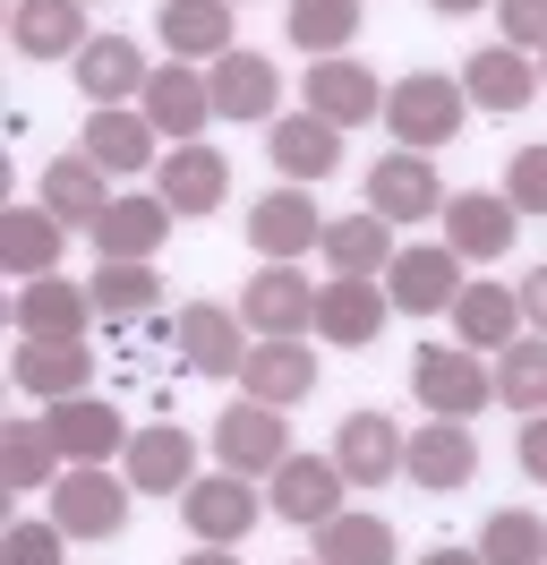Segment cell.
I'll list each match as a JSON object with an SVG mask.
<instances>
[{
  "mask_svg": "<svg viewBox=\"0 0 547 565\" xmlns=\"http://www.w3.org/2000/svg\"><path fill=\"white\" fill-rule=\"evenodd\" d=\"M462 111H471V86H462V77H428V70H410L403 86L385 95V129H394V146L428 154V146H453Z\"/></svg>",
  "mask_w": 547,
  "mask_h": 565,
  "instance_id": "6da1fadb",
  "label": "cell"
},
{
  "mask_svg": "<svg viewBox=\"0 0 547 565\" xmlns=\"http://www.w3.org/2000/svg\"><path fill=\"white\" fill-rule=\"evenodd\" d=\"M52 523L68 540H111L129 523V471H103V462H68L52 480Z\"/></svg>",
  "mask_w": 547,
  "mask_h": 565,
  "instance_id": "7a4b0ae2",
  "label": "cell"
},
{
  "mask_svg": "<svg viewBox=\"0 0 547 565\" xmlns=\"http://www.w3.org/2000/svg\"><path fill=\"white\" fill-rule=\"evenodd\" d=\"M257 514H266V497L248 489V471H214V480H189V489H180V523H189L197 548H232V540H248Z\"/></svg>",
  "mask_w": 547,
  "mask_h": 565,
  "instance_id": "3957f363",
  "label": "cell"
},
{
  "mask_svg": "<svg viewBox=\"0 0 547 565\" xmlns=\"http://www.w3.org/2000/svg\"><path fill=\"white\" fill-rule=\"evenodd\" d=\"M410 394H419L437 420H479V403L496 394V377L479 369L471 343H428V352L410 360Z\"/></svg>",
  "mask_w": 547,
  "mask_h": 565,
  "instance_id": "277c9868",
  "label": "cell"
},
{
  "mask_svg": "<svg viewBox=\"0 0 547 565\" xmlns=\"http://www.w3.org/2000/svg\"><path fill=\"white\" fill-rule=\"evenodd\" d=\"M214 455H223V471H248V480L266 471L274 480V471L291 462V420H282L274 403H257V394H239L232 412L214 420Z\"/></svg>",
  "mask_w": 547,
  "mask_h": 565,
  "instance_id": "5b68a950",
  "label": "cell"
},
{
  "mask_svg": "<svg viewBox=\"0 0 547 565\" xmlns=\"http://www.w3.org/2000/svg\"><path fill=\"white\" fill-rule=\"evenodd\" d=\"M385 318H394V291H385V282H368V275L317 282V334L342 343V352H368L376 334H385Z\"/></svg>",
  "mask_w": 547,
  "mask_h": 565,
  "instance_id": "8992f818",
  "label": "cell"
},
{
  "mask_svg": "<svg viewBox=\"0 0 547 565\" xmlns=\"http://www.w3.org/2000/svg\"><path fill=\"white\" fill-rule=\"evenodd\" d=\"M513 232H522V206H513L505 189H462V198H444V248L462 257V266H487V257H505Z\"/></svg>",
  "mask_w": 547,
  "mask_h": 565,
  "instance_id": "52a82bcc",
  "label": "cell"
},
{
  "mask_svg": "<svg viewBox=\"0 0 547 565\" xmlns=\"http://www.w3.org/2000/svg\"><path fill=\"white\" fill-rule=\"evenodd\" d=\"M334 462H342L351 489H385V480H403L410 437L385 412H351V420H334Z\"/></svg>",
  "mask_w": 547,
  "mask_h": 565,
  "instance_id": "ba28073f",
  "label": "cell"
},
{
  "mask_svg": "<svg viewBox=\"0 0 547 565\" xmlns=\"http://www.w3.org/2000/svg\"><path fill=\"white\" fill-rule=\"evenodd\" d=\"M248 248H257L266 266H291V257H308V248H325L317 198H308V189H266L257 214H248Z\"/></svg>",
  "mask_w": 547,
  "mask_h": 565,
  "instance_id": "9c48e42d",
  "label": "cell"
},
{
  "mask_svg": "<svg viewBox=\"0 0 547 565\" xmlns=\"http://www.w3.org/2000/svg\"><path fill=\"white\" fill-rule=\"evenodd\" d=\"M419 489H437V497H453V489H471L479 480V437H471V420H428L410 428V462H403Z\"/></svg>",
  "mask_w": 547,
  "mask_h": 565,
  "instance_id": "30bf717a",
  "label": "cell"
},
{
  "mask_svg": "<svg viewBox=\"0 0 547 565\" xmlns=\"http://www.w3.org/2000/svg\"><path fill=\"white\" fill-rule=\"evenodd\" d=\"M300 86H308V111H317V120H334V129L385 120V86H376V70H368V61H351V52L317 61V70H308Z\"/></svg>",
  "mask_w": 547,
  "mask_h": 565,
  "instance_id": "8fae6325",
  "label": "cell"
},
{
  "mask_svg": "<svg viewBox=\"0 0 547 565\" xmlns=\"http://www.w3.org/2000/svg\"><path fill=\"white\" fill-rule=\"evenodd\" d=\"M137 111H146L163 138L197 146V138H205V120H214V77H205L197 61H171V70L146 77V104H137Z\"/></svg>",
  "mask_w": 547,
  "mask_h": 565,
  "instance_id": "7c38bea8",
  "label": "cell"
},
{
  "mask_svg": "<svg viewBox=\"0 0 547 565\" xmlns=\"http://www.w3.org/2000/svg\"><path fill=\"white\" fill-rule=\"evenodd\" d=\"M239 318H248L257 343H266V334H317V282H308L300 266H266V275L239 291Z\"/></svg>",
  "mask_w": 547,
  "mask_h": 565,
  "instance_id": "4fadbf2b",
  "label": "cell"
},
{
  "mask_svg": "<svg viewBox=\"0 0 547 565\" xmlns=\"http://www.w3.org/2000/svg\"><path fill=\"white\" fill-rule=\"evenodd\" d=\"M239 386L257 394V403H274V412H291V403L317 394V352H308L300 334H266V343H248V360H239Z\"/></svg>",
  "mask_w": 547,
  "mask_h": 565,
  "instance_id": "5bb4252c",
  "label": "cell"
},
{
  "mask_svg": "<svg viewBox=\"0 0 547 565\" xmlns=\"http://www.w3.org/2000/svg\"><path fill=\"white\" fill-rule=\"evenodd\" d=\"M385 291H394V309L403 318H453V300H462V257L453 248H403L394 266H385Z\"/></svg>",
  "mask_w": 547,
  "mask_h": 565,
  "instance_id": "9a60e30c",
  "label": "cell"
},
{
  "mask_svg": "<svg viewBox=\"0 0 547 565\" xmlns=\"http://www.w3.org/2000/svg\"><path fill=\"white\" fill-rule=\"evenodd\" d=\"M18 334L26 343H86V318H95V291L86 282H61V275H34L26 291H18Z\"/></svg>",
  "mask_w": 547,
  "mask_h": 565,
  "instance_id": "2e32d148",
  "label": "cell"
},
{
  "mask_svg": "<svg viewBox=\"0 0 547 565\" xmlns=\"http://www.w3.org/2000/svg\"><path fill=\"white\" fill-rule=\"evenodd\" d=\"M120 471H129V489L137 497H180L189 480H197V437L189 428H137L129 437V455H120Z\"/></svg>",
  "mask_w": 547,
  "mask_h": 565,
  "instance_id": "e0dca14e",
  "label": "cell"
},
{
  "mask_svg": "<svg viewBox=\"0 0 547 565\" xmlns=\"http://www.w3.org/2000/svg\"><path fill=\"white\" fill-rule=\"evenodd\" d=\"M342 489H351V480H342L334 455H291L282 471H274V514L317 531V523H334V514H342Z\"/></svg>",
  "mask_w": 547,
  "mask_h": 565,
  "instance_id": "ac0fdd59",
  "label": "cell"
},
{
  "mask_svg": "<svg viewBox=\"0 0 547 565\" xmlns=\"http://www.w3.org/2000/svg\"><path fill=\"white\" fill-rule=\"evenodd\" d=\"M154 35H163L171 61H223V52H239L232 43V0H163L154 9Z\"/></svg>",
  "mask_w": 547,
  "mask_h": 565,
  "instance_id": "d6986e66",
  "label": "cell"
},
{
  "mask_svg": "<svg viewBox=\"0 0 547 565\" xmlns=\"http://www.w3.org/2000/svg\"><path fill=\"white\" fill-rule=\"evenodd\" d=\"M68 77H77V95H86V104H129V95H146V52H137V35H95L86 43V52H77V61H68Z\"/></svg>",
  "mask_w": 547,
  "mask_h": 565,
  "instance_id": "ffe728a7",
  "label": "cell"
},
{
  "mask_svg": "<svg viewBox=\"0 0 547 565\" xmlns=\"http://www.w3.org/2000/svg\"><path fill=\"white\" fill-rule=\"evenodd\" d=\"M9 43L26 52V61H77L86 52V0H18L9 9Z\"/></svg>",
  "mask_w": 547,
  "mask_h": 565,
  "instance_id": "44dd1931",
  "label": "cell"
},
{
  "mask_svg": "<svg viewBox=\"0 0 547 565\" xmlns=\"http://www.w3.org/2000/svg\"><path fill=\"white\" fill-rule=\"evenodd\" d=\"M368 206L385 214V223H419V214H444V180H437V163L428 154H385L368 172Z\"/></svg>",
  "mask_w": 547,
  "mask_h": 565,
  "instance_id": "7402d4cb",
  "label": "cell"
},
{
  "mask_svg": "<svg viewBox=\"0 0 547 565\" xmlns=\"http://www.w3.org/2000/svg\"><path fill=\"white\" fill-rule=\"evenodd\" d=\"M43 420H52V437H61L68 462H111V455H129V420H120L103 394H68V403H52Z\"/></svg>",
  "mask_w": 547,
  "mask_h": 565,
  "instance_id": "603a6c76",
  "label": "cell"
},
{
  "mask_svg": "<svg viewBox=\"0 0 547 565\" xmlns=\"http://www.w3.org/2000/svg\"><path fill=\"white\" fill-rule=\"evenodd\" d=\"M171 214H214L232 198V163H223V146H171L163 154V189H154Z\"/></svg>",
  "mask_w": 547,
  "mask_h": 565,
  "instance_id": "cb8c5ba5",
  "label": "cell"
},
{
  "mask_svg": "<svg viewBox=\"0 0 547 565\" xmlns=\"http://www.w3.org/2000/svg\"><path fill=\"white\" fill-rule=\"evenodd\" d=\"M171 223H180V214H171L163 198H146V189H137V198H111V214L95 223L103 266H111V257H137V266H154V248L171 241Z\"/></svg>",
  "mask_w": 547,
  "mask_h": 565,
  "instance_id": "d4e9b609",
  "label": "cell"
},
{
  "mask_svg": "<svg viewBox=\"0 0 547 565\" xmlns=\"http://www.w3.org/2000/svg\"><path fill=\"white\" fill-rule=\"evenodd\" d=\"M205 77H214V120H282V111H274L282 77H274L266 52H223Z\"/></svg>",
  "mask_w": 547,
  "mask_h": 565,
  "instance_id": "484cf974",
  "label": "cell"
},
{
  "mask_svg": "<svg viewBox=\"0 0 547 565\" xmlns=\"http://www.w3.org/2000/svg\"><path fill=\"white\" fill-rule=\"evenodd\" d=\"M239 309H214V300H197V309H180V360L197 369V377H239V360H248V343H239Z\"/></svg>",
  "mask_w": 547,
  "mask_h": 565,
  "instance_id": "4316f807",
  "label": "cell"
},
{
  "mask_svg": "<svg viewBox=\"0 0 547 565\" xmlns=\"http://www.w3.org/2000/svg\"><path fill=\"white\" fill-rule=\"evenodd\" d=\"M34 206H52L61 223H86L95 232L103 214H111V172H103L95 154H61V163H43V198Z\"/></svg>",
  "mask_w": 547,
  "mask_h": 565,
  "instance_id": "83f0119b",
  "label": "cell"
},
{
  "mask_svg": "<svg viewBox=\"0 0 547 565\" xmlns=\"http://www.w3.org/2000/svg\"><path fill=\"white\" fill-rule=\"evenodd\" d=\"M61 241H68V223L52 206H9L0 214V266H9L18 282L52 275V266H61Z\"/></svg>",
  "mask_w": 547,
  "mask_h": 565,
  "instance_id": "f1b7e54d",
  "label": "cell"
},
{
  "mask_svg": "<svg viewBox=\"0 0 547 565\" xmlns=\"http://www.w3.org/2000/svg\"><path fill=\"white\" fill-rule=\"evenodd\" d=\"M266 154H274V172H291V180H325L342 163V129L317 120V111H282L274 138H266Z\"/></svg>",
  "mask_w": 547,
  "mask_h": 565,
  "instance_id": "f546056e",
  "label": "cell"
},
{
  "mask_svg": "<svg viewBox=\"0 0 547 565\" xmlns=\"http://www.w3.org/2000/svg\"><path fill=\"white\" fill-rule=\"evenodd\" d=\"M9 377L34 403H68V394H86V377H95V352L86 343H26V352L9 360Z\"/></svg>",
  "mask_w": 547,
  "mask_h": 565,
  "instance_id": "4dcf8cb0",
  "label": "cell"
},
{
  "mask_svg": "<svg viewBox=\"0 0 547 565\" xmlns=\"http://www.w3.org/2000/svg\"><path fill=\"white\" fill-rule=\"evenodd\" d=\"M453 334H462L471 352H505V343H522V291H505V282H462Z\"/></svg>",
  "mask_w": 547,
  "mask_h": 565,
  "instance_id": "1f68e13d",
  "label": "cell"
},
{
  "mask_svg": "<svg viewBox=\"0 0 547 565\" xmlns=\"http://www.w3.org/2000/svg\"><path fill=\"white\" fill-rule=\"evenodd\" d=\"M68 471L61 455V437H52V420H9L0 428V489L18 497V489H52Z\"/></svg>",
  "mask_w": 547,
  "mask_h": 565,
  "instance_id": "d6a6232c",
  "label": "cell"
},
{
  "mask_svg": "<svg viewBox=\"0 0 547 565\" xmlns=\"http://www.w3.org/2000/svg\"><path fill=\"white\" fill-rule=\"evenodd\" d=\"M154 138H163V129H154L146 111H129V104H103V111H86V138H77V146L95 154L103 172H146Z\"/></svg>",
  "mask_w": 547,
  "mask_h": 565,
  "instance_id": "836d02e7",
  "label": "cell"
},
{
  "mask_svg": "<svg viewBox=\"0 0 547 565\" xmlns=\"http://www.w3.org/2000/svg\"><path fill=\"white\" fill-rule=\"evenodd\" d=\"M394 257H403V248H394V223H385V214H334V223H325V266H334V275H385V266H394Z\"/></svg>",
  "mask_w": 547,
  "mask_h": 565,
  "instance_id": "e575fe53",
  "label": "cell"
},
{
  "mask_svg": "<svg viewBox=\"0 0 547 565\" xmlns=\"http://www.w3.org/2000/svg\"><path fill=\"white\" fill-rule=\"evenodd\" d=\"M462 86H471V104H479V111H522L530 95H539V70H530L513 43H496V52H471Z\"/></svg>",
  "mask_w": 547,
  "mask_h": 565,
  "instance_id": "d590c367",
  "label": "cell"
},
{
  "mask_svg": "<svg viewBox=\"0 0 547 565\" xmlns=\"http://www.w3.org/2000/svg\"><path fill=\"white\" fill-rule=\"evenodd\" d=\"M317 557L325 565H394V523L385 514H334V523H317Z\"/></svg>",
  "mask_w": 547,
  "mask_h": 565,
  "instance_id": "8d00e7d4",
  "label": "cell"
},
{
  "mask_svg": "<svg viewBox=\"0 0 547 565\" xmlns=\"http://www.w3.org/2000/svg\"><path fill=\"white\" fill-rule=\"evenodd\" d=\"M95 318H111V326H129V318H146L154 300H163V282H154V266H137V257H111V266H95Z\"/></svg>",
  "mask_w": 547,
  "mask_h": 565,
  "instance_id": "74e56055",
  "label": "cell"
},
{
  "mask_svg": "<svg viewBox=\"0 0 547 565\" xmlns=\"http://www.w3.org/2000/svg\"><path fill=\"white\" fill-rule=\"evenodd\" d=\"M291 43L300 52H317V61H334V52H351V35H360V0H291Z\"/></svg>",
  "mask_w": 547,
  "mask_h": 565,
  "instance_id": "f35d334b",
  "label": "cell"
},
{
  "mask_svg": "<svg viewBox=\"0 0 547 565\" xmlns=\"http://www.w3.org/2000/svg\"><path fill=\"white\" fill-rule=\"evenodd\" d=\"M496 394H505L522 420H539L547 412V334H522L496 352Z\"/></svg>",
  "mask_w": 547,
  "mask_h": 565,
  "instance_id": "ab89813d",
  "label": "cell"
},
{
  "mask_svg": "<svg viewBox=\"0 0 547 565\" xmlns=\"http://www.w3.org/2000/svg\"><path fill=\"white\" fill-rule=\"evenodd\" d=\"M479 557L487 565H547V523L530 505H505V514H487V531H479Z\"/></svg>",
  "mask_w": 547,
  "mask_h": 565,
  "instance_id": "60d3db41",
  "label": "cell"
},
{
  "mask_svg": "<svg viewBox=\"0 0 547 565\" xmlns=\"http://www.w3.org/2000/svg\"><path fill=\"white\" fill-rule=\"evenodd\" d=\"M68 531L61 523H9V540H0V565H61Z\"/></svg>",
  "mask_w": 547,
  "mask_h": 565,
  "instance_id": "b9f144b4",
  "label": "cell"
},
{
  "mask_svg": "<svg viewBox=\"0 0 547 565\" xmlns=\"http://www.w3.org/2000/svg\"><path fill=\"white\" fill-rule=\"evenodd\" d=\"M505 198H513L522 214H547V146H522V154H513Z\"/></svg>",
  "mask_w": 547,
  "mask_h": 565,
  "instance_id": "7bdbcfd3",
  "label": "cell"
},
{
  "mask_svg": "<svg viewBox=\"0 0 547 565\" xmlns=\"http://www.w3.org/2000/svg\"><path fill=\"white\" fill-rule=\"evenodd\" d=\"M496 26L513 52H547V0H496Z\"/></svg>",
  "mask_w": 547,
  "mask_h": 565,
  "instance_id": "ee69618b",
  "label": "cell"
},
{
  "mask_svg": "<svg viewBox=\"0 0 547 565\" xmlns=\"http://www.w3.org/2000/svg\"><path fill=\"white\" fill-rule=\"evenodd\" d=\"M522 471L547 489V412H539V420H522Z\"/></svg>",
  "mask_w": 547,
  "mask_h": 565,
  "instance_id": "f6af8a7d",
  "label": "cell"
},
{
  "mask_svg": "<svg viewBox=\"0 0 547 565\" xmlns=\"http://www.w3.org/2000/svg\"><path fill=\"white\" fill-rule=\"evenodd\" d=\"M522 318L547 334V266H539V275H522Z\"/></svg>",
  "mask_w": 547,
  "mask_h": 565,
  "instance_id": "bcb514c9",
  "label": "cell"
},
{
  "mask_svg": "<svg viewBox=\"0 0 547 565\" xmlns=\"http://www.w3.org/2000/svg\"><path fill=\"white\" fill-rule=\"evenodd\" d=\"M419 565H487V557H479V548H428Z\"/></svg>",
  "mask_w": 547,
  "mask_h": 565,
  "instance_id": "7dc6e473",
  "label": "cell"
},
{
  "mask_svg": "<svg viewBox=\"0 0 547 565\" xmlns=\"http://www.w3.org/2000/svg\"><path fill=\"white\" fill-rule=\"evenodd\" d=\"M437 18H471V9H496V0H428Z\"/></svg>",
  "mask_w": 547,
  "mask_h": 565,
  "instance_id": "c3c4849f",
  "label": "cell"
},
{
  "mask_svg": "<svg viewBox=\"0 0 547 565\" xmlns=\"http://www.w3.org/2000/svg\"><path fill=\"white\" fill-rule=\"evenodd\" d=\"M180 565H239V557H223V548H197V557H180Z\"/></svg>",
  "mask_w": 547,
  "mask_h": 565,
  "instance_id": "681fc988",
  "label": "cell"
},
{
  "mask_svg": "<svg viewBox=\"0 0 547 565\" xmlns=\"http://www.w3.org/2000/svg\"><path fill=\"white\" fill-rule=\"evenodd\" d=\"M539 86H547V52H539Z\"/></svg>",
  "mask_w": 547,
  "mask_h": 565,
  "instance_id": "f907efd6",
  "label": "cell"
},
{
  "mask_svg": "<svg viewBox=\"0 0 547 565\" xmlns=\"http://www.w3.org/2000/svg\"><path fill=\"white\" fill-rule=\"evenodd\" d=\"M308 565H325V557H308Z\"/></svg>",
  "mask_w": 547,
  "mask_h": 565,
  "instance_id": "816d5d0a",
  "label": "cell"
}]
</instances>
